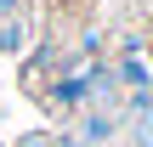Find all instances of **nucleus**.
Returning a JSON list of instances; mask_svg holds the SVG:
<instances>
[{
    "label": "nucleus",
    "instance_id": "423d86ee",
    "mask_svg": "<svg viewBox=\"0 0 153 147\" xmlns=\"http://www.w3.org/2000/svg\"><path fill=\"white\" fill-rule=\"evenodd\" d=\"M17 147H57V136H40V130H34V136H23Z\"/></svg>",
    "mask_w": 153,
    "mask_h": 147
},
{
    "label": "nucleus",
    "instance_id": "20e7f679",
    "mask_svg": "<svg viewBox=\"0 0 153 147\" xmlns=\"http://www.w3.org/2000/svg\"><path fill=\"white\" fill-rule=\"evenodd\" d=\"M28 40H34V23H28V11H17V17H6V23H0V51H6V57L28 51Z\"/></svg>",
    "mask_w": 153,
    "mask_h": 147
},
{
    "label": "nucleus",
    "instance_id": "7ed1b4c3",
    "mask_svg": "<svg viewBox=\"0 0 153 147\" xmlns=\"http://www.w3.org/2000/svg\"><path fill=\"white\" fill-rule=\"evenodd\" d=\"M85 147H114L119 136V113L114 108H85V119H79V130H74Z\"/></svg>",
    "mask_w": 153,
    "mask_h": 147
},
{
    "label": "nucleus",
    "instance_id": "0eeeda50",
    "mask_svg": "<svg viewBox=\"0 0 153 147\" xmlns=\"http://www.w3.org/2000/svg\"><path fill=\"white\" fill-rule=\"evenodd\" d=\"M17 11H23V0H0V23H6V17H17Z\"/></svg>",
    "mask_w": 153,
    "mask_h": 147
},
{
    "label": "nucleus",
    "instance_id": "f257e3e1",
    "mask_svg": "<svg viewBox=\"0 0 153 147\" xmlns=\"http://www.w3.org/2000/svg\"><path fill=\"white\" fill-rule=\"evenodd\" d=\"M114 91H119V85H114V68H102V62H91V57H74V62L45 85V102L62 108V113H68V108L85 113V108H102Z\"/></svg>",
    "mask_w": 153,
    "mask_h": 147
},
{
    "label": "nucleus",
    "instance_id": "f03ea898",
    "mask_svg": "<svg viewBox=\"0 0 153 147\" xmlns=\"http://www.w3.org/2000/svg\"><path fill=\"white\" fill-rule=\"evenodd\" d=\"M114 85H125L131 96H153V51H148V40H125L119 45Z\"/></svg>",
    "mask_w": 153,
    "mask_h": 147
},
{
    "label": "nucleus",
    "instance_id": "39448f33",
    "mask_svg": "<svg viewBox=\"0 0 153 147\" xmlns=\"http://www.w3.org/2000/svg\"><path fill=\"white\" fill-rule=\"evenodd\" d=\"M131 147H153V108L136 119V136H131Z\"/></svg>",
    "mask_w": 153,
    "mask_h": 147
}]
</instances>
